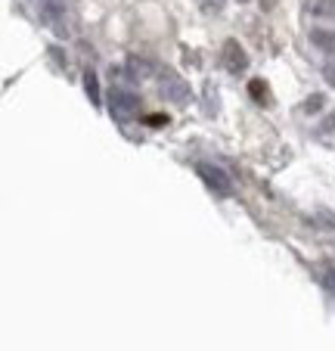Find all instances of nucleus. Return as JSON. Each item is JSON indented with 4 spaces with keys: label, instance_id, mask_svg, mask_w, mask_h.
I'll list each match as a JSON object with an SVG mask.
<instances>
[{
    "label": "nucleus",
    "instance_id": "nucleus-1",
    "mask_svg": "<svg viewBox=\"0 0 335 351\" xmlns=\"http://www.w3.org/2000/svg\"><path fill=\"white\" fill-rule=\"evenodd\" d=\"M109 112H112V119L115 121H131L134 115L140 112V97L137 93H131V90H121V87H112V93H109Z\"/></svg>",
    "mask_w": 335,
    "mask_h": 351
},
{
    "label": "nucleus",
    "instance_id": "nucleus-2",
    "mask_svg": "<svg viewBox=\"0 0 335 351\" xmlns=\"http://www.w3.org/2000/svg\"><path fill=\"white\" fill-rule=\"evenodd\" d=\"M158 90H162V97L168 99V103H174V106H186L193 97L190 84H186L177 72H164L162 78H158Z\"/></svg>",
    "mask_w": 335,
    "mask_h": 351
},
{
    "label": "nucleus",
    "instance_id": "nucleus-3",
    "mask_svg": "<svg viewBox=\"0 0 335 351\" xmlns=\"http://www.w3.org/2000/svg\"><path fill=\"white\" fill-rule=\"evenodd\" d=\"M196 171H199V178L205 180V186H208V190L214 193V196H221V199L233 196V180L227 178V171H223V168L211 165V162H202V165H199Z\"/></svg>",
    "mask_w": 335,
    "mask_h": 351
},
{
    "label": "nucleus",
    "instance_id": "nucleus-4",
    "mask_svg": "<svg viewBox=\"0 0 335 351\" xmlns=\"http://www.w3.org/2000/svg\"><path fill=\"white\" fill-rule=\"evenodd\" d=\"M34 7H38L40 19H44L56 34H66L69 32V25H66V7H62V0H34Z\"/></svg>",
    "mask_w": 335,
    "mask_h": 351
},
{
    "label": "nucleus",
    "instance_id": "nucleus-5",
    "mask_svg": "<svg viewBox=\"0 0 335 351\" xmlns=\"http://www.w3.org/2000/svg\"><path fill=\"white\" fill-rule=\"evenodd\" d=\"M221 60H223V69L233 75L245 72L249 69V53H245L243 47H239V40H223V50H221Z\"/></svg>",
    "mask_w": 335,
    "mask_h": 351
},
{
    "label": "nucleus",
    "instance_id": "nucleus-6",
    "mask_svg": "<svg viewBox=\"0 0 335 351\" xmlns=\"http://www.w3.org/2000/svg\"><path fill=\"white\" fill-rule=\"evenodd\" d=\"M310 44L323 53H335V32L332 28H310Z\"/></svg>",
    "mask_w": 335,
    "mask_h": 351
},
{
    "label": "nucleus",
    "instance_id": "nucleus-7",
    "mask_svg": "<svg viewBox=\"0 0 335 351\" xmlns=\"http://www.w3.org/2000/svg\"><path fill=\"white\" fill-rule=\"evenodd\" d=\"M308 10L317 19H335V0H308Z\"/></svg>",
    "mask_w": 335,
    "mask_h": 351
},
{
    "label": "nucleus",
    "instance_id": "nucleus-8",
    "mask_svg": "<svg viewBox=\"0 0 335 351\" xmlns=\"http://www.w3.org/2000/svg\"><path fill=\"white\" fill-rule=\"evenodd\" d=\"M84 90L90 97V103H99V81H97V72H84Z\"/></svg>",
    "mask_w": 335,
    "mask_h": 351
},
{
    "label": "nucleus",
    "instance_id": "nucleus-9",
    "mask_svg": "<svg viewBox=\"0 0 335 351\" xmlns=\"http://www.w3.org/2000/svg\"><path fill=\"white\" fill-rule=\"evenodd\" d=\"M149 75H152V62H146V60H131V78L143 81V78H149Z\"/></svg>",
    "mask_w": 335,
    "mask_h": 351
},
{
    "label": "nucleus",
    "instance_id": "nucleus-10",
    "mask_svg": "<svg viewBox=\"0 0 335 351\" xmlns=\"http://www.w3.org/2000/svg\"><path fill=\"white\" fill-rule=\"evenodd\" d=\"M323 109V93H314V97L304 103V112H320Z\"/></svg>",
    "mask_w": 335,
    "mask_h": 351
},
{
    "label": "nucleus",
    "instance_id": "nucleus-11",
    "mask_svg": "<svg viewBox=\"0 0 335 351\" xmlns=\"http://www.w3.org/2000/svg\"><path fill=\"white\" fill-rule=\"evenodd\" d=\"M249 93H251V97H255V99H264V97H267V87H264V81H251V84H249Z\"/></svg>",
    "mask_w": 335,
    "mask_h": 351
},
{
    "label": "nucleus",
    "instance_id": "nucleus-12",
    "mask_svg": "<svg viewBox=\"0 0 335 351\" xmlns=\"http://www.w3.org/2000/svg\"><path fill=\"white\" fill-rule=\"evenodd\" d=\"M323 75H326L329 84H335V62H326V66H323Z\"/></svg>",
    "mask_w": 335,
    "mask_h": 351
},
{
    "label": "nucleus",
    "instance_id": "nucleus-13",
    "mask_svg": "<svg viewBox=\"0 0 335 351\" xmlns=\"http://www.w3.org/2000/svg\"><path fill=\"white\" fill-rule=\"evenodd\" d=\"M146 121H149L152 128H162V125H168V119H164V115H149V119H146Z\"/></svg>",
    "mask_w": 335,
    "mask_h": 351
},
{
    "label": "nucleus",
    "instance_id": "nucleus-14",
    "mask_svg": "<svg viewBox=\"0 0 335 351\" xmlns=\"http://www.w3.org/2000/svg\"><path fill=\"white\" fill-rule=\"evenodd\" d=\"M239 3H245V0H239Z\"/></svg>",
    "mask_w": 335,
    "mask_h": 351
}]
</instances>
